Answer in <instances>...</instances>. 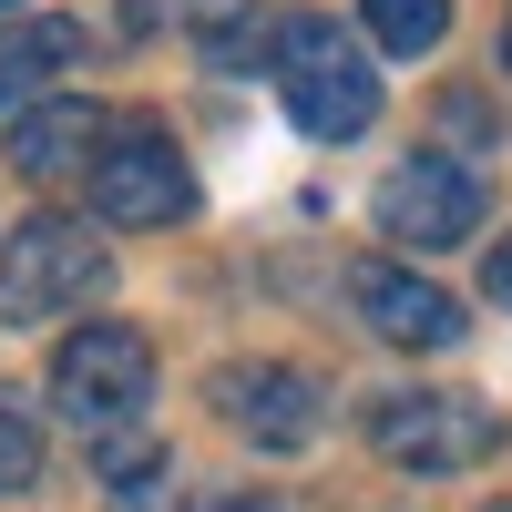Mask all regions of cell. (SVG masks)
Returning a JSON list of instances; mask_svg holds the SVG:
<instances>
[{
    "label": "cell",
    "instance_id": "52a82bcc",
    "mask_svg": "<svg viewBox=\"0 0 512 512\" xmlns=\"http://www.w3.org/2000/svg\"><path fill=\"white\" fill-rule=\"evenodd\" d=\"M216 420L236 441H256V451H297L318 431V379L287 369V359H236L216 379Z\"/></svg>",
    "mask_w": 512,
    "mask_h": 512
},
{
    "label": "cell",
    "instance_id": "30bf717a",
    "mask_svg": "<svg viewBox=\"0 0 512 512\" xmlns=\"http://www.w3.org/2000/svg\"><path fill=\"white\" fill-rule=\"evenodd\" d=\"M72 52H82V21H31L11 52H0V103H31L41 82L72 62Z\"/></svg>",
    "mask_w": 512,
    "mask_h": 512
},
{
    "label": "cell",
    "instance_id": "9c48e42d",
    "mask_svg": "<svg viewBox=\"0 0 512 512\" xmlns=\"http://www.w3.org/2000/svg\"><path fill=\"white\" fill-rule=\"evenodd\" d=\"M103 103H82V93H62V103H31L21 123H11V164L21 175H72V164H93L103 154Z\"/></svg>",
    "mask_w": 512,
    "mask_h": 512
},
{
    "label": "cell",
    "instance_id": "3957f363",
    "mask_svg": "<svg viewBox=\"0 0 512 512\" xmlns=\"http://www.w3.org/2000/svg\"><path fill=\"white\" fill-rule=\"evenodd\" d=\"M52 400H62L72 431H93V441H113L123 420H144V400H154V349H144V328H123V318L72 328L62 349H52Z\"/></svg>",
    "mask_w": 512,
    "mask_h": 512
},
{
    "label": "cell",
    "instance_id": "7a4b0ae2",
    "mask_svg": "<svg viewBox=\"0 0 512 512\" xmlns=\"http://www.w3.org/2000/svg\"><path fill=\"white\" fill-rule=\"evenodd\" d=\"M113 287V246L82 226V216H21L0 236V318L31 328V318H62L82 297Z\"/></svg>",
    "mask_w": 512,
    "mask_h": 512
},
{
    "label": "cell",
    "instance_id": "4fadbf2b",
    "mask_svg": "<svg viewBox=\"0 0 512 512\" xmlns=\"http://www.w3.org/2000/svg\"><path fill=\"white\" fill-rule=\"evenodd\" d=\"M246 21V0H134V31H205V41H226Z\"/></svg>",
    "mask_w": 512,
    "mask_h": 512
},
{
    "label": "cell",
    "instance_id": "ac0fdd59",
    "mask_svg": "<svg viewBox=\"0 0 512 512\" xmlns=\"http://www.w3.org/2000/svg\"><path fill=\"white\" fill-rule=\"evenodd\" d=\"M482 512H512V502H482Z\"/></svg>",
    "mask_w": 512,
    "mask_h": 512
},
{
    "label": "cell",
    "instance_id": "8992f818",
    "mask_svg": "<svg viewBox=\"0 0 512 512\" xmlns=\"http://www.w3.org/2000/svg\"><path fill=\"white\" fill-rule=\"evenodd\" d=\"M93 205L113 226H175L195 205V175H185L175 134L164 123H113L103 154H93Z\"/></svg>",
    "mask_w": 512,
    "mask_h": 512
},
{
    "label": "cell",
    "instance_id": "5b68a950",
    "mask_svg": "<svg viewBox=\"0 0 512 512\" xmlns=\"http://www.w3.org/2000/svg\"><path fill=\"white\" fill-rule=\"evenodd\" d=\"M369 441L379 461H400V472H472V461L502 441V420L461 390H400L369 410Z\"/></svg>",
    "mask_w": 512,
    "mask_h": 512
},
{
    "label": "cell",
    "instance_id": "9a60e30c",
    "mask_svg": "<svg viewBox=\"0 0 512 512\" xmlns=\"http://www.w3.org/2000/svg\"><path fill=\"white\" fill-rule=\"evenodd\" d=\"M216 512H297V502H277V492H246V502H216Z\"/></svg>",
    "mask_w": 512,
    "mask_h": 512
},
{
    "label": "cell",
    "instance_id": "277c9868",
    "mask_svg": "<svg viewBox=\"0 0 512 512\" xmlns=\"http://www.w3.org/2000/svg\"><path fill=\"white\" fill-rule=\"evenodd\" d=\"M482 205H492V195H482L472 164H451V154H400L390 175H379V236L441 256V246H472Z\"/></svg>",
    "mask_w": 512,
    "mask_h": 512
},
{
    "label": "cell",
    "instance_id": "2e32d148",
    "mask_svg": "<svg viewBox=\"0 0 512 512\" xmlns=\"http://www.w3.org/2000/svg\"><path fill=\"white\" fill-rule=\"evenodd\" d=\"M502 72H512V21H502Z\"/></svg>",
    "mask_w": 512,
    "mask_h": 512
},
{
    "label": "cell",
    "instance_id": "5bb4252c",
    "mask_svg": "<svg viewBox=\"0 0 512 512\" xmlns=\"http://www.w3.org/2000/svg\"><path fill=\"white\" fill-rule=\"evenodd\" d=\"M482 287H492V297H512V236L492 246V267H482Z\"/></svg>",
    "mask_w": 512,
    "mask_h": 512
},
{
    "label": "cell",
    "instance_id": "8fae6325",
    "mask_svg": "<svg viewBox=\"0 0 512 512\" xmlns=\"http://www.w3.org/2000/svg\"><path fill=\"white\" fill-rule=\"evenodd\" d=\"M359 21H369L379 52H431L451 31V0H359Z\"/></svg>",
    "mask_w": 512,
    "mask_h": 512
},
{
    "label": "cell",
    "instance_id": "6da1fadb",
    "mask_svg": "<svg viewBox=\"0 0 512 512\" xmlns=\"http://www.w3.org/2000/svg\"><path fill=\"white\" fill-rule=\"evenodd\" d=\"M267 72H277V93H287V123L297 134H318V144H349L379 123V72L359 62V41L318 21V11H287L267 31Z\"/></svg>",
    "mask_w": 512,
    "mask_h": 512
},
{
    "label": "cell",
    "instance_id": "e0dca14e",
    "mask_svg": "<svg viewBox=\"0 0 512 512\" xmlns=\"http://www.w3.org/2000/svg\"><path fill=\"white\" fill-rule=\"evenodd\" d=\"M0 21H21V0H0Z\"/></svg>",
    "mask_w": 512,
    "mask_h": 512
},
{
    "label": "cell",
    "instance_id": "ba28073f",
    "mask_svg": "<svg viewBox=\"0 0 512 512\" xmlns=\"http://www.w3.org/2000/svg\"><path fill=\"white\" fill-rule=\"evenodd\" d=\"M349 308H359V318H369L379 338H390V349H451V338L472 328L451 287H431V277L390 267V256H369V267L349 277Z\"/></svg>",
    "mask_w": 512,
    "mask_h": 512
},
{
    "label": "cell",
    "instance_id": "7c38bea8",
    "mask_svg": "<svg viewBox=\"0 0 512 512\" xmlns=\"http://www.w3.org/2000/svg\"><path fill=\"white\" fill-rule=\"evenodd\" d=\"M41 482V420L21 390H0V492H31Z\"/></svg>",
    "mask_w": 512,
    "mask_h": 512
}]
</instances>
